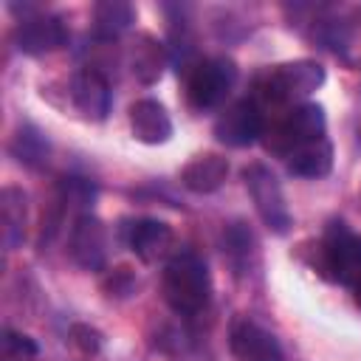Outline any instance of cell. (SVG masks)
Listing matches in <instances>:
<instances>
[{
  "label": "cell",
  "mask_w": 361,
  "mask_h": 361,
  "mask_svg": "<svg viewBox=\"0 0 361 361\" xmlns=\"http://www.w3.org/2000/svg\"><path fill=\"white\" fill-rule=\"evenodd\" d=\"M161 290L166 305L178 316H197L209 305V293H212L206 262L192 251L175 254L164 268Z\"/></svg>",
  "instance_id": "1"
},
{
  "label": "cell",
  "mask_w": 361,
  "mask_h": 361,
  "mask_svg": "<svg viewBox=\"0 0 361 361\" xmlns=\"http://www.w3.org/2000/svg\"><path fill=\"white\" fill-rule=\"evenodd\" d=\"M243 178H245V189H248L262 223L274 234H285L290 228V212H288V203H285L276 175L262 164H251V166H245Z\"/></svg>",
  "instance_id": "2"
},
{
  "label": "cell",
  "mask_w": 361,
  "mask_h": 361,
  "mask_svg": "<svg viewBox=\"0 0 361 361\" xmlns=\"http://www.w3.org/2000/svg\"><path fill=\"white\" fill-rule=\"evenodd\" d=\"M234 79H237V68H234L231 59H226V56L206 59L189 73V82H186L189 102L200 110L203 107H217L228 96Z\"/></svg>",
  "instance_id": "3"
},
{
  "label": "cell",
  "mask_w": 361,
  "mask_h": 361,
  "mask_svg": "<svg viewBox=\"0 0 361 361\" xmlns=\"http://www.w3.org/2000/svg\"><path fill=\"white\" fill-rule=\"evenodd\" d=\"M214 135L226 147H248L262 135V113L251 99L234 102L214 121Z\"/></svg>",
  "instance_id": "4"
},
{
  "label": "cell",
  "mask_w": 361,
  "mask_h": 361,
  "mask_svg": "<svg viewBox=\"0 0 361 361\" xmlns=\"http://www.w3.org/2000/svg\"><path fill=\"white\" fill-rule=\"evenodd\" d=\"M68 251L73 257L76 265L87 268V271H99L107 259V228L99 217H93L90 212L79 214L71 237H68Z\"/></svg>",
  "instance_id": "5"
},
{
  "label": "cell",
  "mask_w": 361,
  "mask_h": 361,
  "mask_svg": "<svg viewBox=\"0 0 361 361\" xmlns=\"http://www.w3.org/2000/svg\"><path fill=\"white\" fill-rule=\"evenodd\" d=\"M68 42V28L59 17L54 14H34L25 17L17 28V48L23 54L39 56V54H51L56 48H62Z\"/></svg>",
  "instance_id": "6"
},
{
  "label": "cell",
  "mask_w": 361,
  "mask_h": 361,
  "mask_svg": "<svg viewBox=\"0 0 361 361\" xmlns=\"http://www.w3.org/2000/svg\"><path fill=\"white\" fill-rule=\"evenodd\" d=\"M228 341H231V353L240 361H285L279 341L257 322H248V319L234 322Z\"/></svg>",
  "instance_id": "7"
},
{
  "label": "cell",
  "mask_w": 361,
  "mask_h": 361,
  "mask_svg": "<svg viewBox=\"0 0 361 361\" xmlns=\"http://www.w3.org/2000/svg\"><path fill=\"white\" fill-rule=\"evenodd\" d=\"M324 82V71L316 62H290V65H279L271 76H268V90L274 99H302L307 93H313L319 85Z\"/></svg>",
  "instance_id": "8"
},
{
  "label": "cell",
  "mask_w": 361,
  "mask_h": 361,
  "mask_svg": "<svg viewBox=\"0 0 361 361\" xmlns=\"http://www.w3.org/2000/svg\"><path fill=\"white\" fill-rule=\"evenodd\" d=\"M71 99L73 104L93 121H102L110 113L113 104V93H110V82L104 79L102 71L96 68H82L73 82H71Z\"/></svg>",
  "instance_id": "9"
},
{
  "label": "cell",
  "mask_w": 361,
  "mask_h": 361,
  "mask_svg": "<svg viewBox=\"0 0 361 361\" xmlns=\"http://www.w3.org/2000/svg\"><path fill=\"white\" fill-rule=\"evenodd\" d=\"M172 240H175L172 228L161 220H152V217H144V220H135L127 226V245L144 262L164 259L172 248Z\"/></svg>",
  "instance_id": "10"
},
{
  "label": "cell",
  "mask_w": 361,
  "mask_h": 361,
  "mask_svg": "<svg viewBox=\"0 0 361 361\" xmlns=\"http://www.w3.org/2000/svg\"><path fill=\"white\" fill-rule=\"evenodd\" d=\"M327 268L344 285H355L361 276V240L347 228H336L327 240Z\"/></svg>",
  "instance_id": "11"
},
{
  "label": "cell",
  "mask_w": 361,
  "mask_h": 361,
  "mask_svg": "<svg viewBox=\"0 0 361 361\" xmlns=\"http://www.w3.org/2000/svg\"><path fill=\"white\" fill-rule=\"evenodd\" d=\"M130 127H133V135L144 144H164L172 135L169 113L155 99H138L130 107Z\"/></svg>",
  "instance_id": "12"
},
{
  "label": "cell",
  "mask_w": 361,
  "mask_h": 361,
  "mask_svg": "<svg viewBox=\"0 0 361 361\" xmlns=\"http://www.w3.org/2000/svg\"><path fill=\"white\" fill-rule=\"evenodd\" d=\"M324 130H327L324 110H322L319 104H299V107L285 118L279 135H282V141L288 144V152H290V149H296V147H302V144L327 138Z\"/></svg>",
  "instance_id": "13"
},
{
  "label": "cell",
  "mask_w": 361,
  "mask_h": 361,
  "mask_svg": "<svg viewBox=\"0 0 361 361\" xmlns=\"http://www.w3.org/2000/svg\"><path fill=\"white\" fill-rule=\"evenodd\" d=\"M228 175V161L220 158V155H197L192 164H186V169L180 172V180L186 189L197 192V195H206V192H214Z\"/></svg>",
  "instance_id": "14"
},
{
  "label": "cell",
  "mask_w": 361,
  "mask_h": 361,
  "mask_svg": "<svg viewBox=\"0 0 361 361\" xmlns=\"http://www.w3.org/2000/svg\"><path fill=\"white\" fill-rule=\"evenodd\" d=\"M333 166V147L327 138H319V141H310V144H302L296 149L288 152V169L293 175H302V178H322L327 175Z\"/></svg>",
  "instance_id": "15"
},
{
  "label": "cell",
  "mask_w": 361,
  "mask_h": 361,
  "mask_svg": "<svg viewBox=\"0 0 361 361\" xmlns=\"http://www.w3.org/2000/svg\"><path fill=\"white\" fill-rule=\"evenodd\" d=\"M133 23V6L121 0H104L93 8V31L99 37H118Z\"/></svg>",
  "instance_id": "16"
},
{
  "label": "cell",
  "mask_w": 361,
  "mask_h": 361,
  "mask_svg": "<svg viewBox=\"0 0 361 361\" xmlns=\"http://www.w3.org/2000/svg\"><path fill=\"white\" fill-rule=\"evenodd\" d=\"M14 152L20 155L23 164L37 166V164H42V161L48 158V141H45V135L37 133L34 127H25V130H20V135H17V141H14Z\"/></svg>",
  "instance_id": "17"
},
{
  "label": "cell",
  "mask_w": 361,
  "mask_h": 361,
  "mask_svg": "<svg viewBox=\"0 0 361 361\" xmlns=\"http://www.w3.org/2000/svg\"><path fill=\"white\" fill-rule=\"evenodd\" d=\"M62 195H65L68 206L90 209L93 200H96V186L90 180H85V178H65L62 180Z\"/></svg>",
  "instance_id": "18"
},
{
  "label": "cell",
  "mask_w": 361,
  "mask_h": 361,
  "mask_svg": "<svg viewBox=\"0 0 361 361\" xmlns=\"http://www.w3.org/2000/svg\"><path fill=\"white\" fill-rule=\"evenodd\" d=\"M3 350H6V361H25L37 353V344L25 336H17V333H6L3 338Z\"/></svg>",
  "instance_id": "19"
},
{
  "label": "cell",
  "mask_w": 361,
  "mask_h": 361,
  "mask_svg": "<svg viewBox=\"0 0 361 361\" xmlns=\"http://www.w3.org/2000/svg\"><path fill=\"white\" fill-rule=\"evenodd\" d=\"M353 290H355V299H358V305H361V276H358V282L353 285Z\"/></svg>",
  "instance_id": "20"
}]
</instances>
